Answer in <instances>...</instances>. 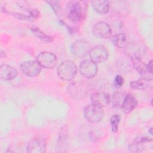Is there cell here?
Masks as SVG:
<instances>
[{
  "label": "cell",
  "instance_id": "cell-1",
  "mask_svg": "<svg viewBox=\"0 0 153 153\" xmlns=\"http://www.w3.org/2000/svg\"><path fill=\"white\" fill-rule=\"evenodd\" d=\"M65 11L68 20L71 22L78 23L85 18V11L79 1H69L65 7Z\"/></svg>",
  "mask_w": 153,
  "mask_h": 153
},
{
  "label": "cell",
  "instance_id": "cell-2",
  "mask_svg": "<svg viewBox=\"0 0 153 153\" xmlns=\"http://www.w3.org/2000/svg\"><path fill=\"white\" fill-rule=\"evenodd\" d=\"M58 76L64 81H72L77 73V66L76 63L70 60H66L61 62L57 69Z\"/></svg>",
  "mask_w": 153,
  "mask_h": 153
},
{
  "label": "cell",
  "instance_id": "cell-3",
  "mask_svg": "<svg viewBox=\"0 0 153 153\" xmlns=\"http://www.w3.org/2000/svg\"><path fill=\"white\" fill-rule=\"evenodd\" d=\"M68 92L75 99H83L87 96L88 92V85L83 81L72 82L68 85Z\"/></svg>",
  "mask_w": 153,
  "mask_h": 153
},
{
  "label": "cell",
  "instance_id": "cell-4",
  "mask_svg": "<svg viewBox=\"0 0 153 153\" xmlns=\"http://www.w3.org/2000/svg\"><path fill=\"white\" fill-rule=\"evenodd\" d=\"M84 114L88 122L97 123L102 120L104 112L102 107L91 103L84 108Z\"/></svg>",
  "mask_w": 153,
  "mask_h": 153
},
{
  "label": "cell",
  "instance_id": "cell-5",
  "mask_svg": "<svg viewBox=\"0 0 153 153\" xmlns=\"http://www.w3.org/2000/svg\"><path fill=\"white\" fill-rule=\"evenodd\" d=\"M20 69L22 72L29 77H34L39 74L42 66L37 60H26L21 63Z\"/></svg>",
  "mask_w": 153,
  "mask_h": 153
},
{
  "label": "cell",
  "instance_id": "cell-6",
  "mask_svg": "<svg viewBox=\"0 0 153 153\" xmlns=\"http://www.w3.org/2000/svg\"><path fill=\"white\" fill-rule=\"evenodd\" d=\"M79 71L81 75L88 79L94 77L98 71L97 63L91 60H84L79 64Z\"/></svg>",
  "mask_w": 153,
  "mask_h": 153
},
{
  "label": "cell",
  "instance_id": "cell-7",
  "mask_svg": "<svg viewBox=\"0 0 153 153\" xmlns=\"http://www.w3.org/2000/svg\"><path fill=\"white\" fill-rule=\"evenodd\" d=\"M36 60L42 68L46 69H52L54 68L57 63L56 56L53 53L48 51L40 53L36 57Z\"/></svg>",
  "mask_w": 153,
  "mask_h": 153
},
{
  "label": "cell",
  "instance_id": "cell-8",
  "mask_svg": "<svg viewBox=\"0 0 153 153\" xmlns=\"http://www.w3.org/2000/svg\"><path fill=\"white\" fill-rule=\"evenodd\" d=\"M91 60L96 63L105 62L108 57V51L102 45H97L91 48L88 53Z\"/></svg>",
  "mask_w": 153,
  "mask_h": 153
},
{
  "label": "cell",
  "instance_id": "cell-9",
  "mask_svg": "<svg viewBox=\"0 0 153 153\" xmlns=\"http://www.w3.org/2000/svg\"><path fill=\"white\" fill-rule=\"evenodd\" d=\"M91 44L84 40H77L71 45V52L75 57L81 58L87 55L91 49Z\"/></svg>",
  "mask_w": 153,
  "mask_h": 153
},
{
  "label": "cell",
  "instance_id": "cell-10",
  "mask_svg": "<svg viewBox=\"0 0 153 153\" xmlns=\"http://www.w3.org/2000/svg\"><path fill=\"white\" fill-rule=\"evenodd\" d=\"M93 35L97 38L106 39L111 37L112 29L109 25L105 22H99L96 23L92 28Z\"/></svg>",
  "mask_w": 153,
  "mask_h": 153
},
{
  "label": "cell",
  "instance_id": "cell-11",
  "mask_svg": "<svg viewBox=\"0 0 153 153\" xmlns=\"http://www.w3.org/2000/svg\"><path fill=\"white\" fill-rule=\"evenodd\" d=\"M26 149L29 153H44L46 151V141L41 137H35L28 142Z\"/></svg>",
  "mask_w": 153,
  "mask_h": 153
},
{
  "label": "cell",
  "instance_id": "cell-12",
  "mask_svg": "<svg viewBox=\"0 0 153 153\" xmlns=\"http://www.w3.org/2000/svg\"><path fill=\"white\" fill-rule=\"evenodd\" d=\"M131 59L134 68L142 75V77L151 81L152 80V74L149 71L147 65L145 64L140 58L134 57Z\"/></svg>",
  "mask_w": 153,
  "mask_h": 153
},
{
  "label": "cell",
  "instance_id": "cell-13",
  "mask_svg": "<svg viewBox=\"0 0 153 153\" xmlns=\"http://www.w3.org/2000/svg\"><path fill=\"white\" fill-rule=\"evenodd\" d=\"M90 100L92 104L103 108L109 105L111 97L108 93L105 92H95L91 94Z\"/></svg>",
  "mask_w": 153,
  "mask_h": 153
},
{
  "label": "cell",
  "instance_id": "cell-14",
  "mask_svg": "<svg viewBox=\"0 0 153 153\" xmlns=\"http://www.w3.org/2000/svg\"><path fill=\"white\" fill-rule=\"evenodd\" d=\"M17 70L10 65L3 64L0 66V78L2 80H12L17 76Z\"/></svg>",
  "mask_w": 153,
  "mask_h": 153
},
{
  "label": "cell",
  "instance_id": "cell-15",
  "mask_svg": "<svg viewBox=\"0 0 153 153\" xmlns=\"http://www.w3.org/2000/svg\"><path fill=\"white\" fill-rule=\"evenodd\" d=\"M137 105V100L134 95L128 93L126 94L121 108L124 113L129 114L136 108Z\"/></svg>",
  "mask_w": 153,
  "mask_h": 153
},
{
  "label": "cell",
  "instance_id": "cell-16",
  "mask_svg": "<svg viewBox=\"0 0 153 153\" xmlns=\"http://www.w3.org/2000/svg\"><path fill=\"white\" fill-rule=\"evenodd\" d=\"M95 11L100 14H106L109 10V2L105 0H93L91 1Z\"/></svg>",
  "mask_w": 153,
  "mask_h": 153
},
{
  "label": "cell",
  "instance_id": "cell-17",
  "mask_svg": "<svg viewBox=\"0 0 153 153\" xmlns=\"http://www.w3.org/2000/svg\"><path fill=\"white\" fill-rule=\"evenodd\" d=\"M113 44L118 48H124L128 44L127 36L124 33H118L112 35L111 38Z\"/></svg>",
  "mask_w": 153,
  "mask_h": 153
},
{
  "label": "cell",
  "instance_id": "cell-18",
  "mask_svg": "<svg viewBox=\"0 0 153 153\" xmlns=\"http://www.w3.org/2000/svg\"><path fill=\"white\" fill-rule=\"evenodd\" d=\"M127 48V54L130 58H134V57H139L141 58V55L143 53L145 52L144 50L145 48L143 47H140L138 44H128L126 47Z\"/></svg>",
  "mask_w": 153,
  "mask_h": 153
},
{
  "label": "cell",
  "instance_id": "cell-19",
  "mask_svg": "<svg viewBox=\"0 0 153 153\" xmlns=\"http://www.w3.org/2000/svg\"><path fill=\"white\" fill-rule=\"evenodd\" d=\"M151 84V81L141 77L138 79L133 81L130 82V87L133 90H145L148 88Z\"/></svg>",
  "mask_w": 153,
  "mask_h": 153
},
{
  "label": "cell",
  "instance_id": "cell-20",
  "mask_svg": "<svg viewBox=\"0 0 153 153\" xmlns=\"http://www.w3.org/2000/svg\"><path fill=\"white\" fill-rule=\"evenodd\" d=\"M126 95V93L123 90L115 91L114 93L112 99V103L113 107L115 108H121Z\"/></svg>",
  "mask_w": 153,
  "mask_h": 153
},
{
  "label": "cell",
  "instance_id": "cell-21",
  "mask_svg": "<svg viewBox=\"0 0 153 153\" xmlns=\"http://www.w3.org/2000/svg\"><path fill=\"white\" fill-rule=\"evenodd\" d=\"M30 30L33 33V34L38 39L41 40L42 41L45 42V43H49L53 41V38L44 32H43L41 30H40L37 27H31L30 28Z\"/></svg>",
  "mask_w": 153,
  "mask_h": 153
},
{
  "label": "cell",
  "instance_id": "cell-22",
  "mask_svg": "<svg viewBox=\"0 0 153 153\" xmlns=\"http://www.w3.org/2000/svg\"><path fill=\"white\" fill-rule=\"evenodd\" d=\"M120 120H121V116L118 114H115L111 116L110 118V123H111L112 131L114 133H116L118 131Z\"/></svg>",
  "mask_w": 153,
  "mask_h": 153
},
{
  "label": "cell",
  "instance_id": "cell-23",
  "mask_svg": "<svg viewBox=\"0 0 153 153\" xmlns=\"http://www.w3.org/2000/svg\"><path fill=\"white\" fill-rule=\"evenodd\" d=\"M144 147L143 143H138L135 142H132L128 146V151L131 152H139L143 151Z\"/></svg>",
  "mask_w": 153,
  "mask_h": 153
},
{
  "label": "cell",
  "instance_id": "cell-24",
  "mask_svg": "<svg viewBox=\"0 0 153 153\" xmlns=\"http://www.w3.org/2000/svg\"><path fill=\"white\" fill-rule=\"evenodd\" d=\"M152 140V137L149 136H147L145 135H139L137 137H136L134 140L133 142L138 143H145L147 142H151Z\"/></svg>",
  "mask_w": 153,
  "mask_h": 153
},
{
  "label": "cell",
  "instance_id": "cell-25",
  "mask_svg": "<svg viewBox=\"0 0 153 153\" xmlns=\"http://www.w3.org/2000/svg\"><path fill=\"white\" fill-rule=\"evenodd\" d=\"M10 14L16 18L20 19V20H27V21H33L35 19L29 14H23L19 13H10Z\"/></svg>",
  "mask_w": 153,
  "mask_h": 153
},
{
  "label": "cell",
  "instance_id": "cell-26",
  "mask_svg": "<svg viewBox=\"0 0 153 153\" xmlns=\"http://www.w3.org/2000/svg\"><path fill=\"white\" fill-rule=\"evenodd\" d=\"M47 4H48L52 8L54 12L57 15L60 9V4L59 1H46Z\"/></svg>",
  "mask_w": 153,
  "mask_h": 153
},
{
  "label": "cell",
  "instance_id": "cell-27",
  "mask_svg": "<svg viewBox=\"0 0 153 153\" xmlns=\"http://www.w3.org/2000/svg\"><path fill=\"white\" fill-rule=\"evenodd\" d=\"M114 86L116 88H118L123 85V84L124 82V80L123 77L121 75H117L115 76V79H114Z\"/></svg>",
  "mask_w": 153,
  "mask_h": 153
},
{
  "label": "cell",
  "instance_id": "cell-28",
  "mask_svg": "<svg viewBox=\"0 0 153 153\" xmlns=\"http://www.w3.org/2000/svg\"><path fill=\"white\" fill-rule=\"evenodd\" d=\"M148 66V70L152 74V69H153V60H151L149 61V62L148 63V64L147 65Z\"/></svg>",
  "mask_w": 153,
  "mask_h": 153
},
{
  "label": "cell",
  "instance_id": "cell-29",
  "mask_svg": "<svg viewBox=\"0 0 153 153\" xmlns=\"http://www.w3.org/2000/svg\"><path fill=\"white\" fill-rule=\"evenodd\" d=\"M149 132L150 133V134H151V135H152L153 133H152V127H151V128H149Z\"/></svg>",
  "mask_w": 153,
  "mask_h": 153
}]
</instances>
